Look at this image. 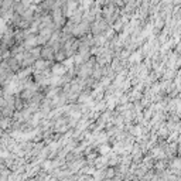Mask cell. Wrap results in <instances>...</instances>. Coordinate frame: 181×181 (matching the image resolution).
<instances>
[{
    "instance_id": "6da1fadb",
    "label": "cell",
    "mask_w": 181,
    "mask_h": 181,
    "mask_svg": "<svg viewBox=\"0 0 181 181\" xmlns=\"http://www.w3.org/2000/svg\"><path fill=\"white\" fill-rule=\"evenodd\" d=\"M0 27H2V28L4 27V23H3V20H2V19H0Z\"/></svg>"
}]
</instances>
